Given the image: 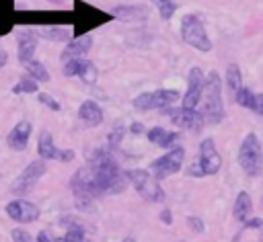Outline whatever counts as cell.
Masks as SVG:
<instances>
[{
  "label": "cell",
  "mask_w": 263,
  "mask_h": 242,
  "mask_svg": "<svg viewBox=\"0 0 263 242\" xmlns=\"http://www.w3.org/2000/svg\"><path fill=\"white\" fill-rule=\"evenodd\" d=\"M37 242H51V240H49L47 232H39V234H37Z\"/></svg>",
  "instance_id": "38"
},
{
  "label": "cell",
  "mask_w": 263,
  "mask_h": 242,
  "mask_svg": "<svg viewBox=\"0 0 263 242\" xmlns=\"http://www.w3.org/2000/svg\"><path fill=\"white\" fill-rule=\"evenodd\" d=\"M123 127H115L113 131H111V135H109V146L111 148H117L119 146V142H121V137H123Z\"/></svg>",
  "instance_id": "32"
},
{
  "label": "cell",
  "mask_w": 263,
  "mask_h": 242,
  "mask_svg": "<svg viewBox=\"0 0 263 242\" xmlns=\"http://www.w3.org/2000/svg\"><path fill=\"white\" fill-rule=\"evenodd\" d=\"M123 242H136V240H134V238H125Z\"/></svg>",
  "instance_id": "41"
},
{
  "label": "cell",
  "mask_w": 263,
  "mask_h": 242,
  "mask_svg": "<svg viewBox=\"0 0 263 242\" xmlns=\"http://www.w3.org/2000/svg\"><path fill=\"white\" fill-rule=\"evenodd\" d=\"M187 224H189V228H193V232H203V221H201V217H197V215H189L187 217Z\"/></svg>",
  "instance_id": "33"
},
{
  "label": "cell",
  "mask_w": 263,
  "mask_h": 242,
  "mask_svg": "<svg viewBox=\"0 0 263 242\" xmlns=\"http://www.w3.org/2000/svg\"><path fill=\"white\" fill-rule=\"evenodd\" d=\"M255 94H257V92H253L251 88L242 86L240 90L234 92V103L240 105V107H245V109H251V111H253V107H255Z\"/></svg>",
  "instance_id": "24"
},
{
  "label": "cell",
  "mask_w": 263,
  "mask_h": 242,
  "mask_svg": "<svg viewBox=\"0 0 263 242\" xmlns=\"http://www.w3.org/2000/svg\"><path fill=\"white\" fill-rule=\"evenodd\" d=\"M6 215L18 224H31L39 217V207L31 201H25V199H14L10 203H6L4 207Z\"/></svg>",
  "instance_id": "13"
},
{
  "label": "cell",
  "mask_w": 263,
  "mask_h": 242,
  "mask_svg": "<svg viewBox=\"0 0 263 242\" xmlns=\"http://www.w3.org/2000/svg\"><path fill=\"white\" fill-rule=\"evenodd\" d=\"M166 111V115H168V119L177 125V127H181V129H189V131H201V127L205 125V119H203V115L197 111V109H183V107H179V109H164Z\"/></svg>",
  "instance_id": "11"
},
{
  "label": "cell",
  "mask_w": 263,
  "mask_h": 242,
  "mask_svg": "<svg viewBox=\"0 0 263 242\" xmlns=\"http://www.w3.org/2000/svg\"><path fill=\"white\" fill-rule=\"evenodd\" d=\"M127 180L146 201H152V203L164 201V191L150 170H127Z\"/></svg>",
  "instance_id": "6"
},
{
  "label": "cell",
  "mask_w": 263,
  "mask_h": 242,
  "mask_svg": "<svg viewBox=\"0 0 263 242\" xmlns=\"http://www.w3.org/2000/svg\"><path fill=\"white\" fill-rule=\"evenodd\" d=\"M80 78H82L84 84H95V82H97V68H95L92 62H88V66H86V70L80 74Z\"/></svg>",
  "instance_id": "30"
},
{
  "label": "cell",
  "mask_w": 263,
  "mask_h": 242,
  "mask_svg": "<svg viewBox=\"0 0 263 242\" xmlns=\"http://www.w3.org/2000/svg\"><path fill=\"white\" fill-rule=\"evenodd\" d=\"M6 62H8V55H6V51H2V49H0V68H2V66H6Z\"/></svg>",
  "instance_id": "39"
},
{
  "label": "cell",
  "mask_w": 263,
  "mask_h": 242,
  "mask_svg": "<svg viewBox=\"0 0 263 242\" xmlns=\"http://www.w3.org/2000/svg\"><path fill=\"white\" fill-rule=\"evenodd\" d=\"M146 137H148V142H152V144H156L160 148H173L175 142L179 139V133L166 131L164 127H150L146 131Z\"/></svg>",
  "instance_id": "18"
},
{
  "label": "cell",
  "mask_w": 263,
  "mask_h": 242,
  "mask_svg": "<svg viewBox=\"0 0 263 242\" xmlns=\"http://www.w3.org/2000/svg\"><path fill=\"white\" fill-rule=\"evenodd\" d=\"M203 86H205V76H203L199 66H193L189 70V76H187V92L181 100V107L183 109H197V105L201 103Z\"/></svg>",
  "instance_id": "9"
},
{
  "label": "cell",
  "mask_w": 263,
  "mask_h": 242,
  "mask_svg": "<svg viewBox=\"0 0 263 242\" xmlns=\"http://www.w3.org/2000/svg\"><path fill=\"white\" fill-rule=\"evenodd\" d=\"M12 92H14V94H23V92H25V94L39 92V84H37L33 78H29V76L25 78V76H23V78H18V82L12 86Z\"/></svg>",
  "instance_id": "25"
},
{
  "label": "cell",
  "mask_w": 263,
  "mask_h": 242,
  "mask_svg": "<svg viewBox=\"0 0 263 242\" xmlns=\"http://www.w3.org/2000/svg\"><path fill=\"white\" fill-rule=\"evenodd\" d=\"M37 154L41 160H60V162H70L74 160V150H60L53 144V137L47 129H43L39 133L37 139Z\"/></svg>",
  "instance_id": "12"
},
{
  "label": "cell",
  "mask_w": 263,
  "mask_h": 242,
  "mask_svg": "<svg viewBox=\"0 0 263 242\" xmlns=\"http://www.w3.org/2000/svg\"><path fill=\"white\" fill-rule=\"evenodd\" d=\"M259 226H263V219H259V217H255V219H247V221H245V228H259Z\"/></svg>",
  "instance_id": "37"
},
{
  "label": "cell",
  "mask_w": 263,
  "mask_h": 242,
  "mask_svg": "<svg viewBox=\"0 0 263 242\" xmlns=\"http://www.w3.org/2000/svg\"><path fill=\"white\" fill-rule=\"evenodd\" d=\"M45 170H47L45 160H41V158L33 160V162H31L29 166H25V170L14 178L10 191H12L14 195H27V193L35 187V183L45 174Z\"/></svg>",
  "instance_id": "8"
},
{
  "label": "cell",
  "mask_w": 263,
  "mask_h": 242,
  "mask_svg": "<svg viewBox=\"0 0 263 242\" xmlns=\"http://www.w3.org/2000/svg\"><path fill=\"white\" fill-rule=\"evenodd\" d=\"M160 219H162V224H173V215H171V209H162L160 211Z\"/></svg>",
  "instance_id": "36"
},
{
  "label": "cell",
  "mask_w": 263,
  "mask_h": 242,
  "mask_svg": "<svg viewBox=\"0 0 263 242\" xmlns=\"http://www.w3.org/2000/svg\"><path fill=\"white\" fill-rule=\"evenodd\" d=\"M127 172H121L117 162L103 150L90 156V164L80 166L70 178V189L80 199H95L109 193H121L125 189Z\"/></svg>",
  "instance_id": "1"
},
{
  "label": "cell",
  "mask_w": 263,
  "mask_h": 242,
  "mask_svg": "<svg viewBox=\"0 0 263 242\" xmlns=\"http://www.w3.org/2000/svg\"><path fill=\"white\" fill-rule=\"evenodd\" d=\"M53 242H64V238H58V240H53Z\"/></svg>",
  "instance_id": "42"
},
{
  "label": "cell",
  "mask_w": 263,
  "mask_h": 242,
  "mask_svg": "<svg viewBox=\"0 0 263 242\" xmlns=\"http://www.w3.org/2000/svg\"><path fill=\"white\" fill-rule=\"evenodd\" d=\"M37 37L41 39H49V41H70L72 39V31L68 27H39Z\"/></svg>",
  "instance_id": "20"
},
{
  "label": "cell",
  "mask_w": 263,
  "mask_h": 242,
  "mask_svg": "<svg viewBox=\"0 0 263 242\" xmlns=\"http://www.w3.org/2000/svg\"><path fill=\"white\" fill-rule=\"evenodd\" d=\"M92 47V35H80V37H74L68 41V45L64 47L62 51V62H70V59H78V57H84Z\"/></svg>",
  "instance_id": "16"
},
{
  "label": "cell",
  "mask_w": 263,
  "mask_h": 242,
  "mask_svg": "<svg viewBox=\"0 0 263 242\" xmlns=\"http://www.w3.org/2000/svg\"><path fill=\"white\" fill-rule=\"evenodd\" d=\"M129 131H132L134 135H140V133H144V125H142L140 121H134V123L129 125Z\"/></svg>",
  "instance_id": "35"
},
{
  "label": "cell",
  "mask_w": 263,
  "mask_h": 242,
  "mask_svg": "<svg viewBox=\"0 0 263 242\" xmlns=\"http://www.w3.org/2000/svg\"><path fill=\"white\" fill-rule=\"evenodd\" d=\"M113 14H117V16H121V18H125V21H132V18H138L140 14H146L142 8H138V6H134V8H113Z\"/></svg>",
  "instance_id": "28"
},
{
  "label": "cell",
  "mask_w": 263,
  "mask_h": 242,
  "mask_svg": "<svg viewBox=\"0 0 263 242\" xmlns=\"http://www.w3.org/2000/svg\"><path fill=\"white\" fill-rule=\"evenodd\" d=\"M35 49H37V35H35V29H31V27L21 29L18 35H16V55H18V62H21V64L31 62L33 55H35Z\"/></svg>",
  "instance_id": "14"
},
{
  "label": "cell",
  "mask_w": 263,
  "mask_h": 242,
  "mask_svg": "<svg viewBox=\"0 0 263 242\" xmlns=\"http://www.w3.org/2000/svg\"><path fill=\"white\" fill-rule=\"evenodd\" d=\"M183 160H185V148L183 146H173L164 156L156 158L150 164V172L156 180H162V178L179 172L181 166H183Z\"/></svg>",
  "instance_id": "7"
},
{
  "label": "cell",
  "mask_w": 263,
  "mask_h": 242,
  "mask_svg": "<svg viewBox=\"0 0 263 242\" xmlns=\"http://www.w3.org/2000/svg\"><path fill=\"white\" fill-rule=\"evenodd\" d=\"M31 129H33V127H31V121L21 119V121L8 131V135H6V144H8V148L14 150V152H23V150L27 148V144H29Z\"/></svg>",
  "instance_id": "15"
},
{
  "label": "cell",
  "mask_w": 263,
  "mask_h": 242,
  "mask_svg": "<svg viewBox=\"0 0 263 242\" xmlns=\"http://www.w3.org/2000/svg\"><path fill=\"white\" fill-rule=\"evenodd\" d=\"M251 211H253V199L247 191H240L234 199V207H232V215L238 221H247L251 219Z\"/></svg>",
  "instance_id": "19"
},
{
  "label": "cell",
  "mask_w": 263,
  "mask_h": 242,
  "mask_svg": "<svg viewBox=\"0 0 263 242\" xmlns=\"http://www.w3.org/2000/svg\"><path fill=\"white\" fill-rule=\"evenodd\" d=\"M10 234H12V242H35L29 236V232H25L23 228H14V230H10Z\"/></svg>",
  "instance_id": "31"
},
{
  "label": "cell",
  "mask_w": 263,
  "mask_h": 242,
  "mask_svg": "<svg viewBox=\"0 0 263 242\" xmlns=\"http://www.w3.org/2000/svg\"><path fill=\"white\" fill-rule=\"evenodd\" d=\"M224 78H226V84L232 92L240 90L245 84H242V72L238 68V64H228L226 66V72H224Z\"/></svg>",
  "instance_id": "21"
},
{
  "label": "cell",
  "mask_w": 263,
  "mask_h": 242,
  "mask_svg": "<svg viewBox=\"0 0 263 242\" xmlns=\"http://www.w3.org/2000/svg\"><path fill=\"white\" fill-rule=\"evenodd\" d=\"M253 111L263 117V92H257L255 94V107H253Z\"/></svg>",
  "instance_id": "34"
},
{
  "label": "cell",
  "mask_w": 263,
  "mask_h": 242,
  "mask_svg": "<svg viewBox=\"0 0 263 242\" xmlns=\"http://www.w3.org/2000/svg\"><path fill=\"white\" fill-rule=\"evenodd\" d=\"M25 70H27L29 78H33L35 82H49V72H47V68H45L41 62H37V59L27 62V64H25Z\"/></svg>",
  "instance_id": "22"
},
{
  "label": "cell",
  "mask_w": 263,
  "mask_h": 242,
  "mask_svg": "<svg viewBox=\"0 0 263 242\" xmlns=\"http://www.w3.org/2000/svg\"><path fill=\"white\" fill-rule=\"evenodd\" d=\"M205 123H220L224 119V100H222V78L218 72L205 76V86L201 94V111Z\"/></svg>",
  "instance_id": "2"
},
{
  "label": "cell",
  "mask_w": 263,
  "mask_h": 242,
  "mask_svg": "<svg viewBox=\"0 0 263 242\" xmlns=\"http://www.w3.org/2000/svg\"><path fill=\"white\" fill-rule=\"evenodd\" d=\"M150 2L156 6L160 18H164V21L173 18V14H175V10H177V2H175V0H150Z\"/></svg>",
  "instance_id": "26"
},
{
  "label": "cell",
  "mask_w": 263,
  "mask_h": 242,
  "mask_svg": "<svg viewBox=\"0 0 263 242\" xmlns=\"http://www.w3.org/2000/svg\"><path fill=\"white\" fill-rule=\"evenodd\" d=\"M47 2H53V4H58V2H64V0H47Z\"/></svg>",
  "instance_id": "40"
},
{
  "label": "cell",
  "mask_w": 263,
  "mask_h": 242,
  "mask_svg": "<svg viewBox=\"0 0 263 242\" xmlns=\"http://www.w3.org/2000/svg\"><path fill=\"white\" fill-rule=\"evenodd\" d=\"M86 66H88V59L78 57V59H70V62H66L62 72H64V76H68V78H72V76H78V78H80V74L86 70Z\"/></svg>",
  "instance_id": "23"
},
{
  "label": "cell",
  "mask_w": 263,
  "mask_h": 242,
  "mask_svg": "<svg viewBox=\"0 0 263 242\" xmlns=\"http://www.w3.org/2000/svg\"><path fill=\"white\" fill-rule=\"evenodd\" d=\"M177 100H181V92L175 88H158L152 92H142L134 98V107L138 111H152V109H168Z\"/></svg>",
  "instance_id": "5"
},
{
  "label": "cell",
  "mask_w": 263,
  "mask_h": 242,
  "mask_svg": "<svg viewBox=\"0 0 263 242\" xmlns=\"http://www.w3.org/2000/svg\"><path fill=\"white\" fill-rule=\"evenodd\" d=\"M64 242H84V228L78 224H72L64 236Z\"/></svg>",
  "instance_id": "27"
},
{
  "label": "cell",
  "mask_w": 263,
  "mask_h": 242,
  "mask_svg": "<svg viewBox=\"0 0 263 242\" xmlns=\"http://www.w3.org/2000/svg\"><path fill=\"white\" fill-rule=\"evenodd\" d=\"M238 164L249 176H259L263 172V146L257 133H247L238 148Z\"/></svg>",
  "instance_id": "3"
},
{
  "label": "cell",
  "mask_w": 263,
  "mask_h": 242,
  "mask_svg": "<svg viewBox=\"0 0 263 242\" xmlns=\"http://www.w3.org/2000/svg\"><path fill=\"white\" fill-rule=\"evenodd\" d=\"M181 39L189 47H193L201 53H208L214 47L208 31H205V27H203V23L197 14H185L181 18Z\"/></svg>",
  "instance_id": "4"
},
{
  "label": "cell",
  "mask_w": 263,
  "mask_h": 242,
  "mask_svg": "<svg viewBox=\"0 0 263 242\" xmlns=\"http://www.w3.org/2000/svg\"><path fill=\"white\" fill-rule=\"evenodd\" d=\"M78 117H80V121H82L84 125H88V127H97V125H101L103 119H105L101 105L95 103V100H82V105L78 107Z\"/></svg>",
  "instance_id": "17"
},
{
  "label": "cell",
  "mask_w": 263,
  "mask_h": 242,
  "mask_svg": "<svg viewBox=\"0 0 263 242\" xmlns=\"http://www.w3.org/2000/svg\"><path fill=\"white\" fill-rule=\"evenodd\" d=\"M37 100H39L41 105H45L47 109H51V111H60V109H62V105H60L51 94H47V92H37Z\"/></svg>",
  "instance_id": "29"
},
{
  "label": "cell",
  "mask_w": 263,
  "mask_h": 242,
  "mask_svg": "<svg viewBox=\"0 0 263 242\" xmlns=\"http://www.w3.org/2000/svg\"><path fill=\"white\" fill-rule=\"evenodd\" d=\"M195 162H197V166H199V170H201L203 176L216 174V172L220 170V166H222V158H220V154H218L216 144H214L212 137L201 139V144H199V156H197Z\"/></svg>",
  "instance_id": "10"
}]
</instances>
